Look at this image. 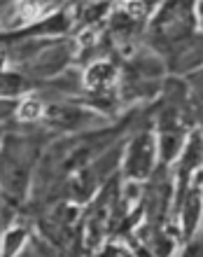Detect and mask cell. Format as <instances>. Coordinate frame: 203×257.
<instances>
[{"label": "cell", "mask_w": 203, "mask_h": 257, "mask_svg": "<svg viewBox=\"0 0 203 257\" xmlns=\"http://www.w3.org/2000/svg\"><path fill=\"white\" fill-rule=\"evenodd\" d=\"M35 159V145L31 138L10 136L0 145V185L12 199H19L28 185L31 166Z\"/></svg>", "instance_id": "obj_1"}, {"label": "cell", "mask_w": 203, "mask_h": 257, "mask_svg": "<svg viewBox=\"0 0 203 257\" xmlns=\"http://www.w3.org/2000/svg\"><path fill=\"white\" fill-rule=\"evenodd\" d=\"M191 28H194V17H191V7L187 0H175L170 3L161 12V17L156 19V35L170 42H184L189 38Z\"/></svg>", "instance_id": "obj_2"}, {"label": "cell", "mask_w": 203, "mask_h": 257, "mask_svg": "<svg viewBox=\"0 0 203 257\" xmlns=\"http://www.w3.org/2000/svg\"><path fill=\"white\" fill-rule=\"evenodd\" d=\"M149 164H152V141H149L147 136H140V138L131 145L126 171L135 178H142V176H147Z\"/></svg>", "instance_id": "obj_3"}, {"label": "cell", "mask_w": 203, "mask_h": 257, "mask_svg": "<svg viewBox=\"0 0 203 257\" xmlns=\"http://www.w3.org/2000/svg\"><path fill=\"white\" fill-rule=\"evenodd\" d=\"M112 80V70L108 66H96L91 73H89V84H94V87H103V84H108Z\"/></svg>", "instance_id": "obj_4"}, {"label": "cell", "mask_w": 203, "mask_h": 257, "mask_svg": "<svg viewBox=\"0 0 203 257\" xmlns=\"http://www.w3.org/2000/svg\"><path fill=\"white\" fill-rule=\"evenodd\" d=\"M21 89V80L17 75H0V96L5 94H14V91H19Z\"/></svg>", "instance_id": "obj_5"}]
</instances>
